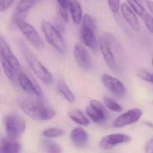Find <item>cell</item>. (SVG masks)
Wrapping results in <instances>:
<instances>
[{"mask_svg": "<svg viewBox=\"0 0 153 153\" xmlns=\"http://www.w3.org/2000/svg\"><path fill=\"white\" fill-rule=\"evenodd\" d=\"M59 11L61 16L63 19V20L66 23H68L69 17L68 15V11H67L68 8L66 7H59Z\"/></svg>", "mask_w": 153, "mask_h": 153, "instance_id": "32", "label": "cell"}, {"mask_svg": "<svg viewBox=\"0 0 153 153\" xmlns=\"http://www.w3.org/2000/svg\"><path fill=\"white\" fill-rule=\"evenodd\" d=\"M81 36L85 44L95 51L97 48V42L95 34V29L83 26L81 29Z\"/></svg>", "mask_w": 153, "mask_h": 153, "instance_id": "13", "label": "cell"}, {"mask_svg": "<svg viewBox=\"0 0 153 153\" xmlns=\"http://www.w3.org/2000/svg\"><path fill=\"white\" fill-rule=\"evenodd\" d=\"M121 10L125 20L135 31H137L139 29L138 20L130 8L126 3H122L121 5Z\"/></svg>", "mask_w": 153, "mask_h": 153, "instance_id": "14", "label": "cell"}, {"mask_svg": "<svg viewBox=\"0 0 153 153\" xmlns=\"http://www.w3.org/2000/svg\"><path fill=\"white\" fill-rule=\"evenodd\" d=\"M58 4H59V7H64L68 8L69 7V1H67V0H60L57 1Z\"/></svg>", "mask_w": 153, "mask_h": 153, "instance_id": "34", "label": "cell"}, {"mask_svg": "<svg viewBox=\"0 0 153 153\" xmlns=\"http://www.w3.org/2000/svg\"><path fill=\"white\" fill-rule=\"evenodd\" d=\"M6 130L10 138L15 139L23 134L25 129V120L17 114H10L5 120Z\"/></svg>", "mask_w": 153, "mask_h": 153, "instance_id": "4", "label": "cell"}, {"mask_svg": "<svg viewBox=\"0 0 153 153\" xmlns=\"http://www.w3.org/2000/svg\"><path fill=\"white\" fill-rule=\"evenodd\" d=\"M83 26L95 29V24L89 15L85 14L83 17Z\"/></svg>", "mask_w": 153, "mask_h": 153, "instance_id": "29", "label": "cell"}, {"mask_svg": "<svg viewBox=\"0 0 153 153\" xmlns=\"http://www.w3.org/2000/svg\"><path fill=\"white\" fill-rule=\"evenodd\" d=\"M101 80L104 85L114 94L122 96L125 94V87L117 79L105 74L102 75Z\"/></svg>", "mask_w": 153, "mask_h": 153, "instance_id": "10", "label": "cell"}, {"mask_svg": "<svg viewBox=\"0 0 153 153\" xmlns=\"http://www.w3.org/2000/svg\"><path fill=\"white\" fill-rule=\"evenodd\" d=\"M0 54L11 64L18 72L21 70V66L17 58L12 53L10 48L5 39L0 36Z\"/></svg>", "mask_w": 153, "mask_h": 153, "instance_id": "11", "label": "cell"}, {"mask_svg": "<svg viewBox=\"0 0 153 153\" xmlns=\"http://www.w3.org/2000/svg\"><path fill=\"white\" fill-rule=\"evenodd\" d=\"M0 61L6 76L12 81H16L19 72L14 67L0 54Z\"/></svg>", "mask_w": 153, "mask_h": 153, "instance_id": "18", "label": "cell"}, {"mask_svg": "<svg viewBox=\"0 0 153 153\" xmlns=\"http://www.w3.org/2000/svg\"><path fill=\"white\" fill-rule=\"evenodd\" d=\"M127 1L131 7L132 8V9L140 16L143 18L146 14L147 13L143 7L139 3H138V1H133V0H130Z\"/></svg>", "mask_w": 153, "mask_h": 153, "instance_id": "24", "label": "cell"}, {"mask_svg": "<svg viewBox=\"0 0 153 153\" xmlns=\"http://www.w3.org/2000/svg\"><path fill=\"white\" fill-rule=\"evenodd\" d=\"M14 1H1L0 0V12H4L7 10L13 4L14 2Z\"/></svg>", "mask_w": 153, "mask_h": 153, "instance_id": "31", "label": "cell"}, {"mask_svg": "<svg viewBox=\"0 0 153 153\" xmlns=\"http://www.w3.org/2000/svg\"><path fill=\"white\" fill-rule=\"evenodd\" d=\"M41 27L48 42L60 53H64L66 51V44L58 29L45 21L42 22Z\"/></svg>", "mask_w": 153, "mask_h": 153, "instance_id": "3", "label": "cell"}, {"mask_svg": "<svg viewBox=\"0 0 153 153\" xmlns=\"http://www.w3.org/2000/svg\"><path fill=\"white\" fill-rule=\"evenodd\" d=\"M69 116L74 121L83 126L89 125L90 122L88 119L79 109H75L70 112Z\"/></svg>", "mask_w": 153, "mask_h": 153, "instance_id": "21", "label": "cell"}, {"mask_svg": "<svg viewBox=\"0 0 153 153\" xmlns=\"http://www.w3.org/2000/svg\"><path fill=\"white\" fill-rule=\"evenodd\" d=\"M153 139H151L147 143L146 145V149H145V152L146 153H153Z\"/></svg>", "mask_w": 153, "mask_h": 153, "instance_id": "33", "label": "cell"}, {"mask_svg": "<svg viewBox=\"0 0 153 153\" xmlns=\"http://www.w3.org/2000/svg\"><path fill=\"white\" fill-rule=\"evenodd\" d=\"M23 51L26 59L36 75L43 83L47 85H51L53 83V78L51 72L36 58L25 46H23Z\"/></svg>", "mask_w": 153, "mask_h": 153, "instance_id": "2", "label": "cell"}, {"mask_svg": "<svg viewBox=\"0 0 153 153\" xmlns=\"http://www.w3.org/2000/svg\"><path fill=\"white\" fill-rule=\"evenodd\" d=\"M108 5L112 12L116 13L119 11L120 8V1H108Z\"/></svg>", "mask_w": 153, "mask_h": 153, "instance_id": "30", "label": "cell"}, {"mask_svg": "<svg viewBox=\"0 0 153 153\" xmlns=\"http://www.w3.org/2000/svg\"><path fill=\"white\" fill-rule=\"evenodd\" d=\"M87 114L96 123H100L105 119L106 110L103 105L96 100H92L86 109Z\"/></svg>", "mask_w": 153, "mask_h": 153, "instance_id": "6", "label": "cell"}, {"mask_svg": "<svg viewBox=\"0 0 153 153\" xmlns=\"http://www.w3.org/2000/svg\"><path fill=\"white\" fill-rule=\"evenodd\" d=\"M99 47L104 59L107 66L112 70L116 69V62L113 54L109 45L104 38L101 37L99 39Z\"/></svg>", "mask_w": 153, "mask_h": 153, "instance_id": "12", "label": "cell"}, {"mask_svg": "<svg viewBox=\"0 0 153 153\" xmlns=\"http://www.w3.org/2000/svg\"><path fill=\"white\" fill-rule=\"evenodd\" d=\"M138 76L140 79L150 83H153V75L146 70L141 69L138 72Z\"/></svg>", "mask_w": 153, "mask_h": 153, "instance_id": "27", "label": "cell"}, {"mask_svg": "<svg viewBox=\"0 0 153 153\" xmlns=\"http://www.w3.org/2000/svg\"><path fill=\"white\" fill-rule=\"evenodd\" d=\"M131 140L128 135L121 133L111 134L103 137L99 143L100 147L104 150H108L118 144L126 143Z\"/></svg>", "mask_w": 153, "mask_h": 153, "instance_id": "7", "label": "cell"}, {"mask_svg": "<svg viewBox=\"0 0 153 153\" xmlns=\"http://www.w3.org/2000/svg\"><path fill=\"white\" fill-rule=\"evenodd\" d=\"M64 133L65 131L61 128H53L45 130L43 135L47 138H53L62 136Z\"/></svg>", "mask_w": 153, "mask_h": 153, "instance_id": "23", "label": "cell"}, {"mask_svg": "<svg viewBox=\"0 0 153 153\" xmlns=\"http://www.w3.org/2000/svg\"><path fill=\"white\" fill-rule=\"evenodd\" d=\"M69 7L73 22L79 25L81 22L82 17V10L80 4L76 1H71Z\"/></svg>", "mask_w": 153, "mask_h": 153, "instance_id": "19", "label": "cell"}, {"mask_svg": "<svg viewBox=\"0 0 153 153\" xmlns=\"http://www.w3.org/2000/svg\"><path fill=\"white\" fill-rule=\"evenodd\" d=\"M36 2V1H21L17 5L16 8L28 12V10L33 6Z\"/></svg>", "mask_w": 153, "mask_h": 153, "instance_id": "26", "label": "cell"}, {"mask_svg": "<svg viewBox=\"0 0 153 153\" xmlns=\"http://www.w3.org/2000/svg\"><path fill=\"white\" fill-rule=\"evenodd\" d=\"M104 100L105 106L110 110L116 112H121L123 111L121 106L111 98L105 97Z\"/></svg>", "mask_w": 153, "mask_h": 153, "instance_id": "25", "label": "cell"}, {"mask_svg": "<svg viewBox=\"0 0 153 153\" xmlns=\"http://www.w3.org/2000/svg\"><path fill=\"white\" fill-rule=\"evenodd\" d=\"M142 18L144 19V23L149 32L153 33V18L149 14L146 13Z\"/></svg>", "mask_w": 153, "mask_h": 153, "instance_id": "28", "label": "cell"}, {"mask_svg": "<svg viewBox=\"0 0 153 153\" xmlns=\"http://www.w3.org/2000/svg\"><path fill=\"white\" fill-rule=\"evenodd\" d=\"M70 137L74 145L78 146H84L88 140L86 132L81 128L74 129L71 133Z\"/></svg>", "mask_w": 153, "mask_h": 153, "instance_id": "15", "label": "cell"}, {"mask_svg": "<svg viewBox=\"0 0 153 153\" xmlns=\"http://www.w3.org/2000/svg\"><path fill=\"white\" fill-rule=\"evenodd\" d=\"M142 114V111L139 109L130 110L117 118L114 123V126L120 128L132 124L138 120Z\"/></svg>", "mask_w": 153, "mask_h": 153, "instance_id": "9", "label": "cell"}, {"mask_svg": "<svg viewBox=\"0 0 153 153\" xmlns=\"http://www.w3.org/2000/svg\"><path fill=\"white\" fill-rule=\"evenodd\" d=\"M19 104L23 111L33 120H51L55 115V111L53 109L46 107L38 101L22 99Z\"/></svg>", "mask_w": 153, "mask_h": 153, "instance_id": "1", "label": "cell"}, {"mask_svg": "<svg viewBox=\"0 0 153 153\" xmlns=\"http://www.w3.org/2000/svg\"><path fill=\"white\" fill-rule=\"evenodd\" d=\"M74 53L76 62L80 68L86 71L92 69V62L90 57L86 50L80 44H76Z\"/></svg>", "mask_w": 153, "mask_h": 153, "instance_id": "8", "label": "cell"}, {"mask_svg": "<svg viewBox=\"0 0 153 153\" xmlns=\"http://www.w3.org/2000/svg\"><path fill=\"white\" fill-rule=\"evenodd\" d=\"M58 88L59 91L68 102L71 103H74L75 102V97L64 79H61L59 80L58 84Z\"/></svg>", "mask_w": 153, "mask_h": 153, "instance_id": "20", "label": "cell"}, {"mask_svg": "<svg viewBox=\"0 0 153 153\" xmlns=\"http://www.w3.org/2000/svg\"><path fill=\"white\" fill-rule=\"evenodd\" d=\"M43 146L47 153H60L61 152L60 146L56 142L45 140L44 141Z\"/></svg>", "mask_w": 153, "mask_h": 153, "instance_id": "22", "label": "cell"}, {"mask_svg": "<svg viewBox=\"0 0 153 153\" xmlns=\"http://www.w3.org/2000/svg\"><path fill=\"white\" fill-rule=\"evenodd\" d=\"M1 148L2 153H19L20 145L13 139L5 138L1 144Z\"/></svg>", "mask_w": 153, "mask_h": 153, "instance_id": "16", "label": "cell"}, {"mask_svg": "<svg viewBox=\"0 0 153 153\" xmlns=\"http://www.w3.org/2000/svg\"><path fill=\"white\" fill-rule=\"evenodd\" d=\"M19 83L24 90L30 94H35L34 86L33 79H30L23 72H19L18 76Z\"/></svg>", "mask_w": 153, "mask_h": 153, "instance_id": "17", "label": "cell"}, {"mask_svg": "<svg viewBox=\"0 0 153 153\" xmlns=\"http://www.w3.org/2000/svg\"><path fill=\"white\" fill-rule=\"evenodd\" d=\"M0 153H2V150H1V148H0Z\"/></svg>", "mask_w": 153, "mask_h": 153, "instance_id": "36", "label": "cell"}, {"mask_svg": "<svg viewBox=\"0 0 153 153\" xmlns=\"http://www.w3.org/2000/svg\"><path fill=\"white\" fill-rule=\"evenodd\" d=\"M16 24L32 45L38 49L43 46V42L33 27L25 21H19Z\"/></svg>", "mask_w": 153, "mask_h": 153, "instance_id": "5", "label": "cell"}, {"mask_svg": "<svg viewBox=\"0 0 153 153\" xmlns=\"http://www.w3.org/2000/svg\"><path fill=\"white\" fill-rule=\"evenodd\" d=\"M149 10L151 11V13H153V2L152 1H146Z\"/></svg>", "mask_w": 153, "mask_h": 153, "instance_id": "35", "label": "cell"}]
</instances>
